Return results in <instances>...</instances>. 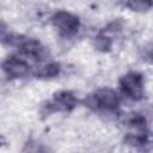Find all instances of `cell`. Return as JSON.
Wrapping results in <instances>:
<instances>
[{
    "label": "cell",
    "instance_id": "3957f363",
    "mask_svg": "<svg viewBox=\"0 0 153 153\" xmlns=\"http://www.w3.org/2000/svg\"><path fill=\"white\" fill-rule=\"evenodd\" d=\"M53 25L63 37H72L80 27V20L76 16L67 11H57L51 17Z\"/></svg>",
    "mask_w": 153,
    "mask_h": 153
},
{
    "label": "cell",
    "instance_id": "8992f818",
    "mask_svg": "<svg viewBox=\"0 0 153 153\" xmlns=\"http://www.w3.org/2000/svg\"><path fill=\"white\" fill-rule=\"evenodd\" d=\"M18 48L23 55L35 61H42L45 59V55H47V51L43 44L39 41L33 38H24L18 45Z\"/></svg>",
    "mask_w": 153,
    "mask_h": 153
},
{
    "label": "cell",
    "instance_id": "6da1fadb",
    "mask_svg": "<svg viewBox=\"0 0 153 153\" xmlns=\"http://www.w3.org/2000/svg\"><path fill=\"white\" fill-rule=\"evenodd\" d=\"M85 104L94 110L115 111L118 109L120 98L112 88L103 87L97 90L93 94H90L85 99Z\"/></svg>",
    "mask_w": 153,
    "mask_h": 153
},
{
    "label": "cell",
    "instance_id": "52a82bcc",
    "mask_svg": "<svg viewBox=\"0 0 153 153\" xmlns=\"http://www.w3.org/2000/svg\"><path fill=\"white\" fill-rule=\"evenodd\" d=\"M61 66L57 62H49L44 66H41L36 72L35 76L38 79H50L54 76H57L60 74Z\"/></svg>",
    "mask_w": 153,
    "mask_h": 153
},
{
    "label": "cell",
    "instance_id": "5b68a950",
    "mask_svg": "<svg viewBox=\"0 0 153 153\" xmlns=\"http://www.w3.org/2000/svg\"><path fill=\"white\" fill-rule=\"evenodd\" d=\"M2 71L5 74L11 79H18V78H25L30 73V67L26 61L23 59L10 56L7 57L2 63Z\"/></svg>",
    "mask_w": 153,
    "mask_h": 153
},
{
    "label": "cell",
    "instance_id": "ba28073f",
    "mask_svg": "<svg viewBox=\"0 0 153 153\" xmlns=\"http://www.w3.org/2000/svg\"><path fill=\"white\" fill-rule=\"evenodd\" d=\"M92 44H93V47H94L97 50H99V51H109V50L111 49L112 42H111V39H110L108 36H105L104 33H99V35H97L96 37H93Z\"/></svg>",
    "mask_w": 153,
    "mask_h": 153
},
{
    "label": "cell",
    "instance_id": "7a4b0ae2",
    "mask_svg": "<svg viewBox=\"0 0 153 153\" xmlns=\"http://www.w3.org/2000/svg\"><path fill=\"white\" fill-rule=\"evenodd\" d=\"M143 76L137 72H128L120 78L122 92L133 100H141L143 98Z\"/></svg>",
    "mask_w": 153,
    "mask_h": 153
},
{
    "label": "cell",
    "instance_id": "277c9868",
    "mask_svg": "<svg viewBox=\"0 0 153 153\" xmlns=\"http://www.w3.org/2000/svg\"><path fill=\"white\" fill-rule=\"evenodd\" d=\"M76 98L71 91H59L55 92L53 96L51 103L48 104L49 111H63L68 112L72 111L76 106Z\"/></svg>",
    "mask_w": 153,
    "mask_h": 153
},
{
    "label": "cell",
    "instance_id": "9c48e42d",
    "mask_svg": "<svg viewBox=\"0 0 153 153\" xmlns=\"http://www.w3.org/2000/svg\"><path fill=\"white\" fill-rule=\"evenodd\" d=\"M128 6L133 11L143 12L153 6V0H128Z\"/></svg>",
    "mask_w": 153,
    "mask_h": 153
}]
</instances>
